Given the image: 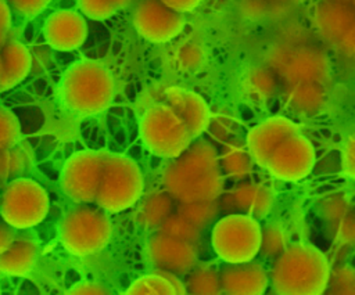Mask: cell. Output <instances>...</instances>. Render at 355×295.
I'll list each match as a JSON object with an SVG mask.
<instances>
[{
  "label": "cell",
  "mask_w": 355,
  "mask_h": 295,
  "mask_svg": "<svg viewBox=\"0 0 355 295\" xmlns=\"http://www.w3.org/2000/svg\"><path fill=\"white\" fill-rule=\"evenodd\" d=\"M37 259V245L32 238L14 237L11 244L0 253V273L8 276H26Z\"/></svg>",
  "instance_id": "21"
},
{
  "label": "cell",
  "mask_w": 355,
  "mask_h": 295,
  "mask_svg": "<svg viewBox=\"0 0 355 295\" xmlns=\"http://www.w3.org/2000/svg\"><path fill=\"white\" fill-rule=\"evenodd\" d=\"M216 199H200V201H187L180 202L176 209V213L187 219L200 230L211 223V220L218 213Z\"/></svg>",
  "instance_id": "26"
},
{
  "label": "cell",
  "mask_w": 355,
  "mask_h": 295,
  "mask_svg": "<svg viewBox=\"0 0 355 295\" xmlns=\"http://www.w3.org/2000/svg\"><path fill=\"white\" fill-rule=\"evenodd\" d=\"M287 98L294 109L311 114L318 111L323 105L326 93L322 83H294L288 84Z\"/></svg>",
  "instance_id": "23"
},
{
  "label": "cell",
  "mask_w": 355,
  "mask_h": 295,
  "mask_svg": "<svg viewBox=\"0 0 355 295\" xmlns=\"http://www.w3.org/2000/svg\"><path fill=\"white\" fill-rule=\"evenodd\" d=\"M148 253L153 263L164 271L184 274L191 270L197 260L194 242L176 240L158 233L148 244Z\"/></svg>",
  "instance_id": "16"
},
{
  "label": "cell",
  "mask_w": 355,
  "mask_h": 295,
  "mask_svg": "<svg viewBox=\"0 0 355 295\" xmlns=\"http://www.w3.org/2000/svg\"><path fill=\"white\" fill-rule=\"evenodd\" d=\"M0 75H1V62H0Z\"/></svg>",
  "instance_id": "43"
},
{
  "label": "cell",
  "mask_w": 355,
  "mask_h": 295,
  "mask_svg": "<svg viewBox=\"0 0 355 295\" xmlns=\"http://www.w3.org/2000/svg\"><path fill=\"white\" fill-rule=\"evenodd\" d=\"M315 163V148L305 136L295 133L284 138L269 155L265 168L284 181H298L308 176Z\"/></svg>",
  "instance_id": "11"
},
{
  "label": "cell",
  "mask_w": 355,
  "mask_h": 295,
  "mask_svg": "<svg viewBox=\"0 0 355 295\" xmlns=\"http://www.w3.org/2000/svg\"><path fill=\"white\" fill-rule=\"evenodd\" d=\"M286 248V237L280 229L276 226H269L265 231L262 230L261 248L268 256H276Z\"/></svg>",
  "instance_id": "33"
},
{
  "label": "cell",
  "mask_w": 355,
  "mask_h": 295,
  "mask_svg": "<svg viewBox=\"0 0 355 295\" xmlns=\"http://www.w3.org/2000/svg\"><path fill=\"white\" fill-rule=\"evenodd\" d=\"M105 154L92 150L75 152L64 165L61 187L64 194L80 204L93 202L96 198L101 168Z\"/></svg>",
  "instance_id": "10"
},
{
  "label": "cell",
  "mask_w": 355,
  "mask_h": 295,
  "mask_svg": "<svg viewBox=\"0 0 355 295\" xmlns=\"http://www.w3.org/2000/svg\"><path fill=\"white\" fill-rule=\"evenodd\" d=\"M68 294H79V295H87V294H107V289L97 284V283H80L72 287Z\"/></svg>",
  "instance_id": "39"
},
{
  "label": "cell",
  "mask_w": 355,
  "mask_h": 295,
  "mask_svg": "<svg viewBox=\"0 0 355 295\" xmlns=\"http://www.w3.org/2000/svg\"><path fill=\"white\" fill-rule=\"evenodd\" d=\"M21 134L17 116L6 109L0 108V151L14 148Z\"/></svg>",
  "instance_id": "31"
},
{
  "label": "cell",
  "mask_w": 355,
  "mask_h": 295,
  "mask_svg": "<svg viewBox=\"0 0 355 295\" xmlns=\"http://www.w3.org/2000/svg\"><path fill=\"white\" fill-rule=\"evenodd\" d=\"M11 29V8L6 0H0V47L7 42Z\"/></svg>",
  "instance_id": "36"
},
{
  "label": "cell",
  "mask_w": 355,
  "mask_h": 295,
  "mask_svg": "<svg viewBox=\"0 0 355 295\" xmlns=\"http://www.w3.org/2000/svg\"><path fill=\"white\" fill-rule=\"evenodd\" d=\"M164 184L171 197L180 202L218 199L222 176L215 150L207 143L190 144L166 168Z\"/></svg>",
  "instance_id": "1"
},
{
  "label": "cell",
  "mask_w": 355,
  "mask_h": 295,
  "mask_svg": "<svg viewBox=\"0 0 355 295\" xmlns=\"http://www.w3.org/2000/svg\"><path fill=\"white\" fill-rule=\"evenodd\" d=\"M14 237H15L14 227H11L4 220L0 222V253L11 244Z\"/></svg>",
  "instance_id": "40"
},
{
  "label": "cell",
  "mask_w": 355,
  "mask_h": 295,
  "mask_svg": "<svg viewBox=\"0 0 355 295\" xmlns=\"http://www.w3.org/2000/svg\"><path fill=\"white\" fill-rule=\"evenodd\" d=\"M272 193L261 184H241L223 194L218 208L227 213L263 216L272 206Z\"/></svg>",
  "instance_id": "19"
},
{
  "label": "cell",
  "mask_w": 355,
  "mask_h": 295,
  "mask_svg": "<svg viewBox=\"0 0 355 295\" xmlns=\"http://www.w3.org/2000/svg\"><path fill=\"white\" fill-rule=\"evenodd\" d=\"M354 136H349L343 148V169L348 176H354L355 172V157H354Z\"/></svg>",
  "instance_id": "37"
},
{
  "label": "cell",
  "mask_w": 355,
  "mask_h": 295,
  "mask_svg": "<svg viewBox=\"0 0 355 295\" xmlns=\"http://www.w3.org/2000/svg\"><path fill=\"white\" fill-rule=\"evenodd\" d=\"M159 233L172 237L176 240H183L189 242H196L200 238V229L196 227L193 223H190L187 219L180 216L179 213L169 215L161 224H159Z\"/></svg>",
  "instance_id": "28"
},
{
  "label": "cell",
  "mask_w": 355,
  "mask_h": 295,
  "mask_svg": "<svg viewBox=\"0 0 355 295\" xmlns=\"http://www.w3.org/2000/svg\"><path fill=\"white\" fill-rule=\"evenodd\" d=\"M315 25L322 36L348 54L355 47V14L343 0H323L313 12Z\"/></svg>",
  "instance_id": "13"
},
{
  "label": "cell",
  "mask_w": 355,
  "mask_h": 295,
  "mask_svg": "<svg viewBox=\"0 0 355 295\" xmlns=\"http://www.w3.org/2000/svg\"><path fill=\"white\" fill-rule=\"evenodd\" d=\"M50 208L47 191L35 180L14 179L0 197L3 220L14 229H31L44 220Z\"/></svg>",
  "instance_id": "8"
},
{
  "label": "cell",
  "mask_w": 355,
  "mask_h": 295,
  "mask_svg": "<svg viewBox=\"0 0 355 295\" xmlns=\"http://www.w3.org/2000/svg\"><path fill=\"white\" fill-rule=\"evenodd\" d=\"M186 292L190 294H219L220 285H219V273L208 266H202L196 269L190 273L187 277V281L184 284Z\"/></svg>",
  "instance_id": "27"
},
{
  "label": "cell",
  "mask_w": 355,
  "mask_h": 295,
  "mask_svg": "<svg viewBox=\"0 0 355 295\" xmlns=\"http://www.w3.org/2000/svg\"><path fill=\"white\" fill-rule=\"evenodd\" d=\"M143 187V173L132 158L105 154L94 201L105 212H122L140 199Z\"/></svg>",
  "instance_id": "4"
},
{
  "label": "cell",
  "mask_w": 355,
  "mask_h": 295,
  "mask_svg": "<svg viewBox=\"0 0 355 295\" xmlns=\"http://www.w3.org/2000/svg\"><path fill=\"white\" fill-rule=\"evenodd\" d=\"M276 73L266 66L251 68L244 78V89L255 100H268L276 91Z\"/></svg>",
  "instance_id": "25"
},
{
  "label": "cell",
  "mask_w": 355,
  "mask_h": 295,
  "mask_svg": "<svg viewBox=\"0 0 355 295\" xmlns=\"http://www.w3.org/2000/svg\"><path fill=\"white\" fill-rule=\"evenodd\" d=\"M165 102L182 119L191 138H196L205 132L209 125L211 112L208 104L200 94L172 86L165 90Z\"/></svg>",
  "instance_id": "17"
},
{
  "label": "cell",
  "mask_w": 355,
  "mask_h": 295,
  "mask_svg": "<svg viewBox=\"0 0 355 295\" xmlns=\"http://www.w3.org/2000/svg\"><path fill=\"white\" fill-rule=\"evenodd\" d=\"M298 132V125L282 115L270 116L259 122L247 134V151L252 162L265 168L266 161L273 150L284 138Z\"/></svg>",
  "instance_id": "15"
},
{
  "label": "cell",
  "mask_w": 355,
  "mask_h": 295,
  "mask_svg": "<svg viewBox=\"0 0 355 295\" xmlns=\"http://www.w3.org/2000/svg\"><path fill=\"white\" fill-rule=\"evenodd\" d=\"M112 223L101 208L78 206L69 211L60 224L62 245L76 256L100 252L110 241Z\"/></svg>",
  "instance_id": "6"
},
{
  "label": "cell",
  "mask_w": 355,
  "mask_h": 295,
  "mask_svg": "<svg viewBox=\"0 0 355 295\" xmlns=\"http://www.w3.org/2000/svg\"><path fill=\"white\" fill-rule=\"evenodd\" d=\"M43 35L47 44L54 50L72 51L86 42L87 22L79 11L57 10L47 17Z\"/></svg>",
  "instance_id": "14"
},
{
  "label": "cell",
  "mask_w": 355,
  "mask_h": 295,
  "mask_svg": "<svg viewBox=\"0 0 355 295\" xmlns=\"http://www.w3.org/2000/svg\"><path fill=\"white\" fill-rule=\"evenodd\" d=\"M132 24L144 40L161 44L173 40L183 30L184 18L159 0H141L133 11Z\"/></svg>",
  "instance_id": "12"
},
{
  "label": "cell",
  "mask_w": 355,
  "mask_h": 295,
  "mask_svg": "<svg viewBox=\"0 0 355 295\" xmlns=\"http://www.w3.org/2000/svg\"><path fill=\"white\" fill-rule=\"evenodd\" d=\"M293 1H304V0H293Z\"/></svg>",
  "instance_id": "44"
},
{
  "label": "cell",
  "mask_w": 355,
  "mask_h": 295,
  "mask_svg": "<svg viewBox=\"0 0 355 295\" xmlns=\"http://www.w3.org/2000/svg\"><path fill=\"white\" fill-rule=\"evenodd\" d=\"M269 68L287 84L324 83L331 73L329 57L313 47H279L270 54Z\"/></svg>",
  "instance_id": "9"
},
{
  "label": "cell",
  "mask_w": 355,
  "mask_h": 295,
  "mask_svg": "<svg viewBox=\"0 0 355 295\" xmlns=\"http://www.w3.org/2000/svg\"><path fill=\"white\" fill-rule=\"evenodd\" d=\"M0 90H8L28 76L32 66V55L25 44L11 40L0 47Z\"/></svg>",
  "instance_id": "20"
},
{
  "label": "cell",
  "mask_w": 355,
  "mask_h": 295,
  "mask_svg": "<svg viewBox=\"0 0 355 295\" xmlns=\"http://www.w3.org/2000/svg\"><path fill=\"white\" fill-rule=\"evenodd\" d=\"M262 229L257 217L227 213L212 227L211 242L215 253L226 263L252 260L261 248Z\"/></svg>",
  "instance_id": "5"
},
{
  "label": "cell",
  "mask_w": 355,
  "mask_h": 295,
  "mask_svg": "<svg viewBox=\"0 0 355 295\" xmlns=\"http://www.w3.org/2000/svg\"><path fill=\"white\" fill-rule=\"evenodd\" d=\"M140 134L147 148L162 158H176L193 140L182 119L166 102L154 104L144 111Z\"/></svg>",
  "instance_id": "7"
},
{
  "label": "cell",
  "mask_w": 355,
  "mask_h": 295,
  "mask_svg": "<svg viewBox=\"0 0 355 295\" xmlns=\"http://www.w3.org/2000/svg\"><path fill=\"white\" fill-rule=\"evenodd\" d=\"M162 1L166 7L175 10L176 12L184 14V12H191L194 11L202 0H159Z\"/></svg>",
  "instance_id": "38"
},
{
  "label": "cell",
  "mask_w": 355,
  "mask_h": 295,
  "mask_svg": "<svg viewBox=\"0 0 355 295\" xmlns=\"http://www.w3.org/2000/svg\"><path fill=\"white\" fill-rule=\"evenodd\" d=\"M219 285L220 292L229 295H261L268 287V274L252 260L226 263L219 273Z\"/></svg>",
  "instance_id": "18"
},
{
  "label": "cell",
  "mask_w": 355,
  "mask_h": 295,
  "mask_svg": "<svg viewBox=\"0 0 355 295\" xmlns=\"http://www.w3.org/2000/svg\"><path fill=\"white\" fill-rule=\"evenodd\" d=\"M204 58H205L204 48L196 42L182 43L173 54L175 65L184 72H191L200 68L201 64L204 62Z\"/></svg>",
  "instance_id": "29"
},
{
  "label": "cell",
  "mask_w": 355,
  "mask_h": 295,
  "mask_svg": "<svg viewBox=\"0 0 355 295\" xmlns=\"http://www.w3.org/2000/svg\"><path fill=\"white\" fill-rule=\"evenodd\" d=\"M64 105L80 115H94L107 109L114 98L115 82L111 71L94 60L75 62L61 82Z\"/></svg>",
  "instance_id": "3"
},
{
  "label": "cell",
  "mask_w": 355,
  "mask_h": 295,
  "mask_svg": "<svg viewBox=\"0 0 355 295\" xmlns=\"http://www.w3.org/2000/svg\"><path fill=\"white\" fill-rule=\"evenodd\" d=\"M222 168L227 175L240 177L247 175L251 170V163L252 159L248 154V151L245 152L243 148L240 147H227L225 150V152L222 154Z\"/></svg>",
  "instance_id": "30"
},
{
  "label": "cell",
  "mask_w": 355,
  "mask_h": 295,
  "mask_svg": "<svg viewBox=\"0 0 355 295\" xmlns=\"http://www.w3.org/2000/svg\"><path fill=\"white\" fill-rule=\"evenodd\" d=\"M79 12L93 21H104L114 15L115 7L108 0H76Z\"/></svg>",
  "instance_id": "32"
},
{
  "label": "cell",
  "mask_w": 355,
  "mask_h": 295,
  "mask_svg": "<svg viewBox=\"0 0 355 295\" xmlns=\"http://www.w3.org/2000/svg\"><path fill=\"white\" fill-rule=\"evenodd\" d=\"M265 1L263 0H244L243 8L247 15L251 17H259L263 12Z\"/></svg>",
  "instance_id": "41"
},
{
  "label": "cell",
  "mask_w": 355,
  "mask_h": 295,
  "mask_svg": "<svg viewBox=\"0 0 355 295\" xmlns=\"http://www.w3.org/2000/svg\"><path fill=\"white\" fill-rule=\"evenodd\" d=\"M263 1H268V0H263Z\"/></svg>",
  "instance_id": "45"
},
{
  "label": "cell",
  "mask_w": 355,
  "mask_h": 295,
  "mask_svg": "<svg viewBox=\"0 0 355 295\" xmlns=\"http://www.w3.org/2000/svg\"><path fill=\"white\" fill-rule=\"evenodd\" d=\"M326 255L311 244H293L277 256L272 271L275 292L282 295H319L330 281Z\"/></svg>",
  "instance_id": "2"
},
{
  "label": "cell",
  "mask_w": 355,
  "mask_h": 295,
  "mask_svg": "<svg viewBox=\"0 0 355 295\" xmlns=\"http://www.w3.org/2000/svg\"><path fill=\"white\" fill-rule=\"evenodd\" d=\"M129 295H176L186 294L184 284L178 278L176 274L159 270L157 273L146 274L130 284L125 291Z\"/></svg>",
  "instance_id": "22"
},
{
  "label": "cell",
  "mask_w": 355,
  "mask_h": 295,
  "mask_svg": "<svg viewBox=\"0 0 355 295\" xmlns=\"http://www.w3.org/2000/svg\"><path fill=\"white\" fill-rule=\"evenodd\" d=\"M173 198L171 194L158 191L148 195L141 204L137 217L146 227H159V224L172 213Z\"/></svg>",
  "instance_id": "24"
},
{
  "label": "cell",
  "mask_w": 355,
  "mask_h": 295,
  "mask_svg": "<svg viewBox=\"0 0 355 295\" xmlns=\"http://www.w3.org/2000/svg\"><path fill=\"white\" fill-rule=\"evenodd\" d=\"M108 1L115 7V10H118V8H123V7L129 6L132 0H108Z\"/></svg>",
  "instance_id": "42"
},
{
  "label": "cell",
  "mask_w": 355,
  "mask_h": 295,
  "mask_svg": "<svg viewBox=\"0 0 355 295\" xmlns=\"http://www.w3.org/2000/svg\"><path fill=\"white\" fill-rule=\"evenodd\" d=\"M25 159L21 152L14 151L12 148L0 151V180L7 179L8 176L24 169Z\"/></svg>",
  "instance_id": "34"
},
{
  "label": "cell",
  "mask_w": 355,
  "mask_h": 295,
  "mask_svg": "<svg viewBox=\"0 0 355 295\" xmlns=\"http://www.w3.org/2000/svg\"><path fill=\"white\" fill-rule=\"evenodd\" d=\"M11 10L24 15L35 17L40 14L51 0H6Z\"/></svg>",
  "instance_id": "35"
}]
</instances>
